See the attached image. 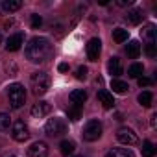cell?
Here are the masks:
<instances>
[{"mask_svg":"<svg viewBox=\"0 0 157 157\" xmlns=\"http://www.w3.org/2000/svg\"><path fill=\"white\" fill-rule=\"evenodd\" d=\"M24 56L30 63H44L52 56V43L46 37H33L26 44Z\"/></svg>","mask_w":157,"mask_h":157,"instance_id":"cell-1","label":"cell"},{"mask_svg":"<svg viewBox=\"0 0 157 157\" xmlns=\"http://www.w3.org/2000/svg\"><path fill=\"white\" fill-rule=\"evenodd\" d=\"M8 98H10V105L13 109H19L24 105L26 102V91H24V85L21 83H11L8 87Z\"/></svg>","mask_w":157,"mask_h":157,"instance_id":"cell-2","label":"cell"},{"mask_svg":"<svg viewBox=\"0 0 157 157\" xmlns=\"http://www.w3.org/2000/svg\"><path fill=\"white\" fill-rule=\"evenodd\" d=\"M50 89V76L46 72H33L32 74V91L35 96H43Z\"/></svg>","mask_w":157,"mask_h":157,"instance_id":"cell-3","label":"cell"},{"mask_svg":"<svg viewBox=\"0 0 157 157\" xmlns=\"http://www.w3.org/2000/svg\"><path fill=\"white\" fill-rule=\"evenodd\" d=\"M102 131H104V128H102V122L100 120H91V122H87V126L83 128V140H87V142H94V140H98L100 137H102Z\"/></svg>","mask_w":157,"mask_h":157,"instance_id":"cell-4","label":"cell"},{"mask_svg":"<svg viewBox=\"0 0 157 157\" xmlns=\"http://www.w3.org/2000/svg\"><path fill=\"white\" fill-rule=\"evenodd\" d=\"M44 131H46V135H48V137H59V135H63V133L67 131V124H65V120H63V118L54 117V118H50V120L46 122Z\"/></svg>","mask_w":157,"mask_h":157,"instance_id":"cell-5","label":"cell"},{"mask_svg":"<svg viewBox=\"0 0 157 157\" xmlns=\"http://www.w3.org/2000/svg\"><path fill=\"white\" fill-rule=\"evenodd\" d=\"M11 137H13V140H17V142L28 140V137H30L28 126H26L22 120H15V122L11 124Z\"/></svg>","mask_w":157,"mask_h":157,"instance_id":"cell-6","label":"cell"},{"mask_svg":"<svg viewBox=\"0 0 157 157\" xmlns=\"http://www.w3.org/2000/svg\"><path fill=\"white\" fill-rule=\"evenodd\" d=\"M100 52H102V41L98 37H93L87 43V57H89V61H98Z\"/></svg>","mask_w":157,"mask_h":157,"instance_id":"cell-7","label":"cell"},{"mask_svg":"<svg viewBox=\"0 0 157 157\" xmlns=\"http://www.w3.org/2000/svg\"><path fill=\"white\" fill-rule=\"evenodd\" d=\"M117 139H118L122 144H126V146L137 144V135H135V131L129 129V128H120V129L117 131Z\"/></svg>","mask_w":157,"mask_h":157,"instance_id":"cell-8","label":"cell"},{"mask_svg":"<svg viewBox=\"0 0 157 157\" xmlns=\"http://www.w3.org/2000/svg\"><path fill=\"white\" fill-rule=\"evenodd\" d=\"M28 155H30V157H48V144L43 142V140L33 142V144L28 148Z\"/></svg>","mask_w":157,"mask_h":157,"instance_id":"cell-9","label":"cell"},{"mask_svg":"<svg viewBox=\"0 0 157 157\" xmlns=\"http://www.w3.org/2000/svg\"><path fill=\"white\" fill-rule=\"evenodd\" d=\"M50 111H52V105H50L48 102H37V104H33V107H32V117H33V118H43V117H46Z\"/></svg>","mask_w":157,"mask_h":157,"instance_id":"cell-10","label":"cell"},{"mask_svg":"<svg viewBox=\"0 0 157 157\" xmlns=\"http://www.w3.org/2000/svg\"><path fill=\"white\" fill-rule=\"evenodd\" d=\"M22 44H24V35L22 33H13L6 43V50L8 52H17Z\"/></svg>","mask_w":157,"mask_h":157,"instance_id":"cell-11","label":"cell"},{"mask_svg":"<svg viewBox=\"0 0 157 157\" xmlns=\"http://www.w3.org/2000/svg\"><path fill=\"white\" fill-rule=\"evenodd\" d=\"M107 70H109V74H111V76L118 78V76L124 72V68H122V61H120L118 57H111V59H109V63H107Z\"/></svg>","mask_w":157,"mask_h":157,"instance_id":"cell-12","label":"cell"},{"mask_svg":"<svg viewBox=\"0 0 157 157\" xmlns=\"http://www.w3.org/2000/svg\"><path fill=\"white\" fill-rule=\"evenodd\" d=\"M70 102L74 104V105H78V107H82L83 104H85V100H87V93L83 91V89H76V91H72L70 93Z\"/></svg>","mask_w":157,"mask_h":157,"instance_id":"cell-13","label":"cell"},{"mask_svg":"<svg viewBox=\"0 0 157 157\" xmlns=\"http://www.w3.org/2000/svg\"><path fill=\"white\" fill-rule=\"evenodd\" d=\"M142 17H144L142 10H139V8H133V10H129V11H128V15H126V21H128L129 24L137 26V24H140V22H142Z\"/></svg>","mask_w":157,"mask_h":157,"instance_id":"cell-14","label":"cell"},{"mask_svg":"<svg viewBox=\"0 0 157 157\" xmlns=\"http://www.w3.org/2000/svg\"><path fill=\"white\" fill-rule=\"evenodd\" d=\"M98 100L105 109H111L115 105V98H113V94L109 91H98Z\"/></svg>","mask_w":157,"mask_h":157,"instance_id":"cell-15","label":"cell"},{"mask_svg":"<svg viewBox=\"0 0 157 157\" xmlns=\"http://www.w3.org/2000/svg\"><path fill=\"white\" fill-rule=\"evenodd\" d=\"M0 8L6 13H13V11H19L22 8V2L21 0H4V2L0 4Z\"/></svg>","mask_w":157,"mask_h":157,"instance_id":"cell-16","label":"cell"},{"mask_svg":"<svg viewBox=\"0 0 157 157\" xmlns=\"http://www.w3.org/2000/svg\"><path fill=\"white\" fill-rule=\"evenodd\" d=\"M126 54H128V57L137 59L140 56V43L139 41H129L128 46H126Z\"/></svg>","mask_w":157,"mask_h":157,"instance_id":"cell-17","label":"cell"},{"mask_svg":"<svg viewBox=\"0 0 157 157\" xmlns=\"http://www.w3.org/2000/svg\"><path fill=\"white\" fill-rule=\"evenodd\" d=\"M59 150H61V153L65 155V157H68L70 153H74V150H76V144H74V140H61V144H59Z\"/></svg>","mask_w":157,"mask_h":157,"instance_id":"cell-18","label":"cell"},{"mask_svg":"<svg viewBox=\"0 0 157 157\" xmlns=\"http://www.w3.org/2000/svg\"><path fill=\"white\" fill-rule=\"evenodd\" d=\"M142 39L146 43H155V26L153 24H148L144 30H142Z\"/></svg>","mask_w":157,"mask_h":157,"instance_id":"cell-19","label":"cell"},{"mask_svg":"<svg viewBox=\"0 0 157 157\" xmlns=\"http://www.w3.org/2000/svg\"><path fill=\"white\" fill-rule=\"evenodd\" d=\"M111 89H113V93L124 94L129 87H128V83H126V82H122V80H111Z\"/></svg>","mask_w":157,"mask_h":157,"instance_id":"cell-20","label":"cell"},{"mask_svg":"<svg viewBox=\"0 0 157 157\" xmlns=\"http://www.w3.org/2000/svg\"><path fill=\"white\" fill-rule=\"evenodd\" d=\"M105 157H133V155H131V151L126 150V148H113V150L107 151Z\"/></svg>","mask_w":157,"mask_h":157,"instance_id":"cell-21","label":"cell"},{"mask_svg":"<svg viewBox=\"0 0 157 157\" xmlns=\"http://www.w3.org/2000/svg\"><path fill=\"white\" fill-rule=\"evenodd\" d=\"M142 72H144V67H142L140 63H133V65L128 68V76H129V78H140Z\"/></svg>","mask_w":157,"mask_h":157,"instance_id":"cell-22","label":"cell"},{"mask_svg":"<svg viewBox=\"0 0 157 157\" xmlns=\"http://www.w3.org/2000/svg\"><path fill=\"white\" fill-rule=\"evenodd\" d=\"M128 30H124V28H117V30H113V39L117 41V43H126L128 41Z\"/></svg>","mask_w":157,"mask_h":157,"instance_id":"cell-23","label":"cell"},{"mask_svg":"<svg viewBox=\"0 0 157 157\" xmlns=\"http://www.w3.org/2000/svg\"><path fill=\"white\" fill-rule=\"evenodd\" d=\"M151 100H153V94H151L150 91H144V93L139 94V104H140L142 107H150V105H151Z\"/></svg>","mask_w":157,"mask_h":157,"instance_id":"cell-24","label":"cell"},{"mask_svg":"<svg viewBox=\"0 0 157 157\" xmlns=\"http://www.w3.org/2000/svg\"><path fill=\"white\" fill-rule=\"evenodd\" d=\"M153 155H155V146H153V142L144 140V142H142V157H153Z\"/></svg>","mask_w":157,"mask_h":157,"instance_id":"cell-25","label":"cell"},{"mask_svg":"<svg viewBox=\"0 0 157 157\" xmlns=\"http://www.w3.org/2000/svg\"><path fill=\"white\" fill-rule=\"evenodd\" d=\"M11 126V117L6 113H0V131H8Z\"/></svg>","mask_w":157,"mask_h":157,"instance_id":"cell-26","label":"cell"},{"mask_svg":"<svg viewBox=\"0 0 157 157\" xmlns=\"http://www.w3.org/2000/svg\"><path fill=\"white\" fill-rule=\"evenodd\" d=\"M67 115H68V118H70V120H74V122H76V120H80V118H82V107L72 105V107L67 111Z\"/></svg>","mask_w":157,"mask_h":157,"instance_id":"cell-27","label":"cell"},{"mask_svg":"<svg viewBox=\"0 0 157 157\" xmlns=\"http://www.w3.org/2000/svg\"><path fill=\"white\" fill-rule=\"evenodd\" d=\"M144 50H146V56H148V57H155V56H157V48H155V43H146Z\"/></svg>","mask_w":157,"mask_h":157,"instance_id":"cell-28","label":"cell"},{"mask_svg":"<svg viewBox=\"0 0 157 157\" xmlns=\"http://www.w3.org/2000/svg\"><path fill=\"white\" fill-rule=\"evenodd\" d=\"M41 24H43V19H41V15L33 13V15H32V28H35V30H37Z\"/></svg>","mask_w":157,"mask_h":157,"instance_id":"cell-29","label":"cell"},{"mask_svg":"<svg viewBox=\"0 0 157 157\" xmlns=\"http://www.w3.org/2000/svg\"><path fill=\"white\" fill-rule=\"evenodd\" d=\"M137 82H139V85H140V87H150V85L153 83V80H150V78H144V76L137 78Z\"/></svg>","mask_w":157,"mask_h":157,"instance_id":"cell-30","label":"cell"},{"mask_svg":"<svg viewBox=\"0 0 157 157\" xmlns=\"http://www.w3.org/2000/svg\"><path fill=\"white\" fill-rule=\"evenodd\" d=\"M76 78H78V80H85V78H87V68L80 67V68L76 70Z\"/></svg>","mask_w":157,"mask_h":157,"instance_id":"cell-31","label":"cell"},{"mask_svg":"<svg viewBox=\"0 0 157 157\" xmlns=\"http://www.w3.org/2000/svg\"><path fill=\"white\" fill-rule=\"evenodd\" d=\"M133 4V0H117V6L124 8V6H131Z\"/></svg>","mask_w":157,"mask_h":157,"instance_id":"cell-32","label":"cell"},{"mask_svg":"<svg viewBox=\"0 0 157 157\" xmlns=\"http://www.w3.org/2000/svg\"><path fill=\"white\" fill-rule=\"evenodd\" d=\"M57 70H59V72H67V70H68V65H67V63H59Z\"/></svg>","mask_w":157,"mask_h":157,"instance_id":"cell-33","label":"cell"},{"mask_svg":"<svg viewBox=\"0 0 157 157\" xmlns=\"http://www.w3.org/2000/svg\"><path fill=\"white\" fill-rule=\"evenodd\" d=\"M0 44H2V37H0Z\"/></svg>","mask_w":157,"mask_h":157,"instance_id":"cell-34","label":"cell"},{"mask_svg":"<svg viewBox=\"0 0 157 157\" xmlns=\"http://www.w3.org/2000/svg\"><path fill=\"white\" fill-rule=\"evenodd\" d=\"M76 157H82V155H76Z\"/></svg>","mask_w":157,"mask_h":157,"instance_id":"cell-35","label":"cell"},{"mask_svg":"<svg viewBox=\"0 0 157 157\" xmlns=\"http://www.w3.org/2000/svg\"><path fill=\"white\" fill-rule=\"evenodd\" d=\"M10 157H15V155H10Z\"/></svg>","mask_w":157,"mask_h":157,"instance_id":"cell-36","label":"cell"}]
</instances>
